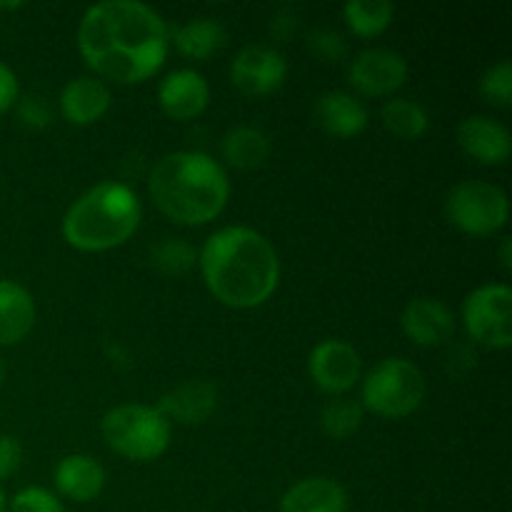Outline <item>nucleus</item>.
<instances>
[{
  "label": "nucleus",
  "instance_id": "21",
  "mask_svg": "<svg viewBox=\"0 0 512 512\" xmlns=\"http://www.w3.org/2000/svg\"><path fill=\"white\" fill-rule=\"evenodd\" d=\"M175 50L183 58L190 60H208L223 50L228 33H225L223 23L215 18H193L188 23L178 25L170 33Z\"/></svg>",
  "mask_w": 512,
  "mask_h": 512
},
{
  "label": "nucleus",
  "instance_id": "26",
  "mask_svg": "<svg viewBox=\"0 0 512 512\" xmlns=\"http://www.w3.org/2000/svg\"><path fill=\"white\" fill-rule=\"evenodd\" d=\"M150 260L165 275H185L198 260L193 245L183 238H160L150 248Z\"/></svg>",
  "mask_w": 512,
  "mask_h": 512
},
{
  "label": "nucleus",
  "instance_id": "27",
  "mask_svg": "<svg viewBox=\"0 0 512 512\" xmlns=\"http://www.w3.org/2000/svg\"><path fill=\"white\" fill-rule=\"evenodd\" d=\"M480 93L495 105H503L508 108L512 103V63L510 60H500L493 68L485 70V75L480 78Z\"/></svg>",
  "mask_w": 512,
  "mask_h": 512
},
{
  "label": "nucleus",
  "instance_id": "29",
  "mask_svg": "<svg viewBox=\"0 0 512 512\" xmlns=\"http://www.w3.org/2000/svg\"><path fill=\"white\" fill-rule=\"evenodd\" d=\"M8 512H65V508L50 490L23 488L8 503Z\"/></svg>",
  "mask_w": 512,
  "mask_h": 512
},
{
  "label": "nucleus",
  "instance_id": "20",
  "mask_svg": "<svg viewBox=\"0 0 512 512\" xmlns=\"http://www.w3.org/2000/svg\"><path fill=\"white\" fill-rule=\"evenodd\" d=\"M35 325V300L20 283L0 278V345H18Z\"/></svg>",
  "mask_w": 512,
  "mask_h": 512
},
{
  "label": "nucleus",
  "instance_id": "2",
  "mask_svg": "<svg viewBox=\"0 0 512 512\" xmlns=\"http://www.w3.org/2000/svg\"><path fill=\"white\" fill-rule=\"evenodd\" d=\"M198 263L213 298L228 308H258L278 290V250L263 233L245 225L215 230L200 248Z\"/></svg>",
  "mask_w": 512,
  "mask_h": 512
},
{
  "label": "nucleus",
  "instance_id": "18",
  "mask_svg": "<svg viewBox=\"0 0 512 512\" xmlns=\"http://www.w3.org/2000/svg\"><path fill=\"white\" fill-rule=\"evenodd\" d=\"M280 512H348V493L338 480L315 475L285 490Z\"/></svg>",
  "mask_w": 512,
  "mask_h": 512
},
{
  "label": "nucleus",
  "instance_id": "12",
  "mask_svg": "<svg viewBox=\"0 0 512 512\" xmlns=\"http://www.w3.org/2000/svg\"><path fill=\"white\" fill-rule=\"evenodd\" d=\"M400 328L420 348H438L455 333V315L443 300L415 298L400 315Z\"/></svg>",
  "mask_w": 512,
  "mask_h": 512
},
{
  "label": "nucleus",
  "instance_id": "37",
  "mask_svg": "<svg viewBox=\"0 0 512 512\" xmlns=\"http://www.w3.org/2000/svg\"><path fill=\"white\" fill-rule=\"evenodd\" d=\"M5 375H8V368H5V360L0 358V385L5 383Z\"/></svg>",
  "mask_w": 512,
  "mask_h": 512
},
{
  "label": "nucleus",
  "instance_id": "1",
  "mask_svg": "<svg viewBox=\"0 0 512 512\" xmlns=\"http://www.w3.org/2000/svg\"><path fill=\"white\" fill-rule=\"evenodd\" d=\"M78 48L100 78L143 83L168 58L170 28L158 10L140 0H103L80 18Z\"/></svg>",
  "mask_w": 512,
  "mask_h": 512
},
{
  "label": "nucleus",
  "instance_id": "10",
  "mask_svg": "<svg viewBox=\"0 0 512 512\" xmlns=\"http://www.w3.org/2000/svg\"><path fill=\"white\" fill-rule=\"evenodd\" d=\"M308 373L323 393L345 395L358 385L363 375V360L358 350L345 340H320L310 350Z\"/></svg>",
  "mask_w": 512,
  "mask_h": 512
},
{
  "label": "nucleus",
  "instance_id": "14",
  "mask_svg": "<svg viewBox=\"0 0 512 512\" xmlns=\"http://www.w3.org/2000/svg\"><path fill=\"white\" fill-rule=\"evenodd\" d=\"M458 143L473 160L483 165H503L510 158V130L488 115H470L460 123Z\"/></svg>",
  "mask_w": 512,
  "mask_h": 512
},
{
  "label": "nucleus",
  "instance_id": "25",
  "mask_svg": "<svg viewBox=\"0 0 512 512\" xmlns=\"http://www.w3.org/2000/svg\"><path fill=\"white\" fill-rule=\"evenodd\" d=\"M363 405L358 400L350 398H335L320 413V428L328 438L333 440H348L350 435H355L363 425Z\"/></svg>",
  "mask_w": 512,
  "mask_h": 512
},
{
  "label": "nucleus",
  "instance_id": "13",
  "mask_svg": "<svg viewBox=\"0 0 512 512\" xmlns=\"http://www.w3.org/2000/svg\"><path fill=\"white\" fill-rule=\"evenodd\" d=\"M158 103L173 120H193L208 108L210 85L198 70L180 68L165 75L158 85Z\"/></svg>",
  "mask_w": 512,
  "mask_h": 512
},
{
  "label": "nucleus",
  "instance_id": "4",
  "mask_svg": "<svg viewBox=\"0 0 512 512\" xmlns=\"http://www.w3.org/2000/svg\"><path fill=\"white\" fill-rule=\"evenodd\" d=\"M143 218V205L130 185L103 180L85 190L63 215V238L83 253H103L128 243Z\"/></svg>",
  "mask_w": 512,
  "mask_h": 512
},
{
  "label": "nucleus",
  "instance_id": "9",
  "mask_svg": "<svg viewBox=\"0 0 512 512\" xmlns=\"http://www.w3.org/2000/svg\"><path fill=\"white\" fill-rule=\"evenodd\" d=\"M285 78H288V63L273 45H245L230 63V80L248 98L275 93L285 83Z\"/></svg>",
  "mask_w": 512,
  "mask_h": 512
},
{
  "label": "nucleus",
  "instance_id": "24",
  "mask_svg": "<svg viewBox=\"0 0 512 512\" xmlns=\"http://www.w3.org/2000/svg\"><path fill=\"white\" fill-rule=\"evenodd\" d=\"M380 118L388 133L400 140H418L428 133L430 118L420 103L410 98H390L380 110Z\"/></svg>",
  "mask_w": 512,
  "mask_h": 512
},
{
  "label": "nucleus",
  "instance_id": "36",
  "mask_svg": "<svg viewBox=\"0 0 512 512\" xmlns=\"http://www.w3.org/2000/svg\"><path fill=\"white\" fill-rule=\"evenodd\" d=\"M23 8V3H0V10H18Z\"/></svg>",
  "mask_w": 512,
  "mask_h": 512
},
{
  "label": "nucleus",
  "instance_id": "15",
  "mask_svg": "<svg viewBox=\"0 0 512 512\" xmlns=\"http://www.w3.org/2000/svg\"><path fill=\"white\" fill-rule=\"evenodd\" d=\"M155 408L168 423L200 425L218 408V388L208 380H188L165 393Z\"/></svg>",
  "mask_w": 512,
  "mask_h": 512
},
{
  "label": "nucleus",
  "instance_id": "22",
  "mask_svg": "<svg viewBox=\"0 0 512 512\" xmlns=\"http://www.w3.org/2000/svg\"><path fill=\"white\" fill-rule=\"evenodd\" d=\"M220 153H223L225 163L238 170L260 168L270 155V138L265 130L255 128V125H238L223 135Z\"/></svg>",
  "mask_w": 512,
  "mask_h": 512
},
{
  "label": "nucleus",
  "instance_id": "6",
  "mask_svg": "<svg viewBox=\"0 0 512 512\" xmlns=\"http://www.w3.org/2000/svg\"><path fill=\"white\" fill-rule=\"evenodd\" d=\"M425 398V378L405 358H385L365 373L363 410L385 420H403L420 408Z\"/></svg>",
  "mask_w": 512,
  "mask_h": 512
},
{
  "label": "nucleus",
  "instance_id": "30",
  "mask_svg": "<svg viewBox=\"0 0 512 512\" xmlns=\"http://www.w3.org/2000/svg\"><path fill=\"white\" fill-rule=\"evenodd\" d=\"M310 50L325 63H338L348 55V40L333 28H315L308 38Z\"/></svg>",
  "mask_w": 512,
  "mask_h": 512
},
{
  "label": "nucleus",
  "instance_id": "8",
  "mask_svg": "<svg viewBox=\"0 0 512 512\" xmlns=\"http://www.w3.org/2000/svg\"><path fill=\"white\" fill-rule=\"evenodd\" d=\"M463 325L473 343L508 350L512 345V290L505 283L475 288L463 303Z\"/></svg>",
  "mask_w": 512,
  "mask_h": 512
},
{
  "label": "nucleus",
  "instance_id": "11",
  "mask_svg": "<svg viewBox=\"0 0 512 512\" xmlns=\"http://www.w3.org/2000/svg\"><path fill=\"white\" fill-rule=\"evenodd\" d=\"M348 80L360 95L388 98L408 80V63L390 48L360 50L348 68Z\"/></svg>",
  "mask_w": 512,
  "mask_h": 512
},
{
  "label": "nucleus",
  "instance_id": "23",
  "mask_svg": "<svg viewBox=\"0 0 512 512\" xmlns=\"http://www.w3.org/2000/svg\"><path fill=\"white\" fill-rule=\"evenodd\" d=\"M395 5L388 0H348L343 5V18L348 28L360 38H378L390 28Z\"/></svg>",
  "mask_w": 512,
  "mask_h": 512
},
{
  "label": "nucleus",
  "instance_id": "19",
  "mask_svg": "<svg viewBox=\"0 0 512 512\" xmlns=\"http://www.w3.org/2000/svg\"><path fill=\"white\" fill-rule=\"evenodd\" d=\"M315 118L320 128L335 138H355L368 128V108L345 90L323 93L315 103Z\"/></svg>",
  "mask_w": 512,
  "mask_h": 512
},
{
  "label": "nucleus",
  "instance_id": "17",
  "mask_svg": "<svg viewBox=\"0 0 512 512\" xmlns=\"http://www.w3.org/2000/svg\"><path fill=\"white\" fill-rule=\"evenodd\" d=\"M55 488L73 503H90L98 498L105 488V470L95 458L83 453L65 455L55 465Z\"/></svg>",
  "mask_w": 512,
  "mask_h": 512
},
{
  "label": "nucleus",
  "instance_id": "33",
  "mask_svg": "<svg viewBox=\"0 0 512 512\" xmlns=\"http://www.w3.org/2000/svg\"><path fill=\"white\" fill-rule=\"evenodd\" d=\"M295 28H298V18H295V13L290 8L278 10V13L270 18V35H273V38L288 40L290 35L295 33Z\"/></svg>",
  "mask_w": 512,
  "mask_h": 512
},
{
  "label": "nucleus",
  "instance_id": "3",
  "mask_svg": "<svg viewBox=\"0 0 512 512\" xmlns=\"http://www.w3.org/2000/svg\"><path fill=\"white\" fill-rule=\"evenodd\" d=\"M148 193L155 208L180 225H205L218 218L230 198L223 165L198 150H175L153 165Z\"/></svg>",
  "mask_w": 512,
  "mask_h": 512
},
{
  "label": "nucleus",
  "instance_id": "5",
  "mask_svg": "<svg viewBox=\"0 0 512 512\" xmlns=\"http://www.w3.org/2000/svg\"><path fill=\"white\" fill-rule=\"evenodd\" d=\"M100 430L108 448L133 463H150L170 445V423L150 405H118L103 415Z\"/></svg>",
  "mask_w": 512,
  "mask_h": 512
},
{
  "label": "nucleus",
  "instance_id": "32",
  "mask_svg": "<svg viewBox=\"0 0 512 512\" xmlns=\"http://www.w3.org/2000/svg\"><path fill=\"white\" fill-rule=\"evenodd\" d=\"M20 98V85H18V75L13 73L8 63L0 60V115L8 113L10 108H15Z\"/></svg>",
  "mask_w": 512,
  "mask_h": 512
},
{
  "label": "nucleus",
  "instance_id": "7",
  "mask_svg": "<svg viewBox=\"0 0 512 512\" xmlns=\"http://www.w3.org/2000/svg\"><path fill=\"white\" fill-rule=\"evenodd\" d=\"M450 223L468 235H493L510 218V200L503 188L485 180H463L445 200Z\"/></svg>",
  "mask_w": 512,
  "mask_h": 512
},
{
  "label": "nucleus",
  "instance_id": "16",
  "mask_svg": "<svg viewBox=\"0 0 512 512\" xmlns=\"http://www.w3.org/2000/svg\"><path fill=\"white\" fill-rule=\"evenodd\" d=\"M110 88L100 78L80 75L60 90V113L73 125H90L110 110Z\"/></svg>",
  "mask_w": 512,
  "mask_h": 512
},
{
  "label": "nucleus",
  "instance_id": "31",
  "mask_svg": "<svg viewBox=\"0 0 512 512\" xmlns=\"http://www.w3.org/2000/svg\"><path fill=\"white\" fill-rule=\"evenodd\" d=\"M23 465V448L18 438L0 433V480L13 478Z\"/></svg>",
  "mask_w": 512,
  "mask_h": 512
},
{
  "label": "nucleus",
  "instance_id": "34",
  "mask_svg": "<svg viewBox=\"0 0 512 512\" xmlns=\"http://www.w3.org/2000/svg\"><path fill=\"white\" fill-rule=\"evenodd\" d=\"M500 263H503L505 270H512V240L503 238L500 243Z\"/></svg>",
  "mask_w": 512,
  "mask_h": 512
},
{
  "label": "nucleus",
  "instance_id": "28",
  "mask_svg": "<svg viewBox=\"0 0 512 512\" xmlns=\"http://www.w3.org/2000/svg\"><path fill=\"white\" fill-rule=\"evenodd\" d=\"M15 113H18L20 125H25L28 130H43L48 128L50 120H53V108H50L48 98L38 93H30L18 98L15 103Z\"/></svg>",
  "mask_w": 512,
  "mask_h": 512
},
{
  "label": "nucleus",
  "instance_id": "35",
  "mask_svg": "<svg viewBox=\"0 0 512 512\" xmlns=\"http://www.w3.org/2000/svg\"><path fill=\"white\" fill-rule=\"evenodd\" d=\"M0 512H8V498H5L3 488H0Z\"/></svg>",
  "mask_w": 512,
  "mask_h": 512
}]
</instances>
